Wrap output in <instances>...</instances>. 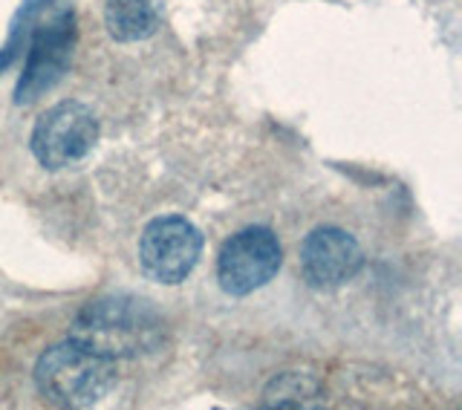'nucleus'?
Masks as SVG:
<instances>
[{
    "label": "nucleus",
    "instance_id": "1",
    "mask_svg": "<svg viewBox=\"0 0 462 410\" xmlns=\"http://www.w3.org/2000/svg\"><path fill=\"white\" fill-rule=\"evenodd\" d=\"M67 339L110 361L156 353L165 341V318L136 295H107L90 301L76 315Z\"/></svg>",
    "mask_w": 462,
    "mask_h": 410
},
{
    "label": "nucleus",
    "instance_id": "2",
    "mask_svg": "<svg viewBox=\"0 0 462 410\" xmlns=\"http://www.w3.org/2000/svg\"><path fill=\"white\" fill-rule=\"evenodd\" d=\"M35 385L58 407H93L116 387V361L67 339L41 353Z\"/></svg>",
    "mask_w": 462,
    "mask_h": 410
},
{
    "label": "nucleus",
    "instance_id": "3",
    "mask_svg": "<svg viewBox=\"0 0 462 410\" xmlns=\"http://www.w3.org/2000/svg\"><path fill=\"white\" fill-rule=\"evenodd\" d=\"M76 41H79V26L72 9H61L55 18H50L47 23L41 21L32 29L23 50L26 58H23L21 79L14 84V105L18 107L32 105V101L47 96L67 76L72 64V52H76Z\"/></svg>",
    "mask_w": 462,
    "mask_h": 410
},
{
    "label": "nucleus",
    "instance_id": "4",
    "mask_svg": "<svg viewBox=\"0 0 462 410\" xmlns=\"http://www.w3.org/2000/svg\"><path fill=\"white\" fill-rule=\"evenodd\" d=\"M283 266V248L269 226H249L223 243L217 255V281L231 298L263 289Z\"/></svg>",
    "mask_w": 462,
    "mask_h": 410
},
{
    "label": "nucleus",
    "instance_id": "5",
    "mask_svg": "<svg viewBox=\"0 0 462 410\" xmlns=\"http://www.w3.org/2000/svg\"><path fill=\"white\" fill-rule=\"evenodd\" d=\"M98 142V119L84 101L67 98L52 105L47 113L38 116V122L29 136V148L35 159L50 171H61L81 163Z\"/></svg>",
    "mask_w": 462,
    "mask_h": 410
},
{
    "label": "nucleus",
    "instance_id": "6",
    "mask_svg": "<svg viewBox=\"0 0 462 410\" xmlns=\"http://www.w3.org/2000/svg\"><path fill=\"white\" fill-rule=\"evenodd\" d=\"M206 238L182 214L156 217L144 226L139 238V263L151 281L177 286L197 269Z\"/></svg>",
    "mask_w": 462,
    "mask_h": 410
},
{
    "label": "nucleus",
    "instance_id": "7",
    "mask_svg": "<svg viewBox=\"0 0 462 410\" xmlns=\"http://www.w3.org/2000/svg\"><path fill=\"white\" fill-rule=\"evenodd\" d=\"M365 266L361 246L338 226H318L300 243V275L312 289H341Z\"/></svg>",
    "mask_w": 462,
    "mask_h": 410
},
{
    "label": "nucleus",
    "instance_id": "8",
    "mask_svg": "<svg viewBox=\"0 0 462 410\" xmlns=\"http://www.w3.org/2000/svg\"><path fill=\"white\" fill-rule=\"evenodd\" d=\"M105 26L113 41H144L159 29V14L153 0H107Z\"/></svg>",
    "mask_w": 462,
    "mask_h": 410
},
{
    "label": "nucleus",
    "instance_id": "9",
    "mask_svg": "<svg viewBox=\"0 0 462 410\" xmlns=\"http://www.w3.org/2000/svg\"><path fill=\"white\" fill-rule=\"evenodd\" d=\"M324 387L315 376L286 370L281 376H274L272 382L263 387L260 396V407H321Z\"/></svg>",
    "mask_w": 462,
    "mask_h": 410
},
{
    "label": "nucleus",
    "instance_id": "10",
    "mask_svg": "<svg viewBox=\"0 0 462 410\" xmlns=\"http://www.w3.org/2000/svg\"><path fill=\"white\" fill-rule=\"evenodd\" d=\"M52 0H23L18 6V12L12 14V23H9V35L0 47V76L18 61V55L26 50V41L32 35V29L41 23L43 12L50 9Z\"/></svg>",
    "mask_w": 462,
    "mask_h": 410
}]
</instances>
